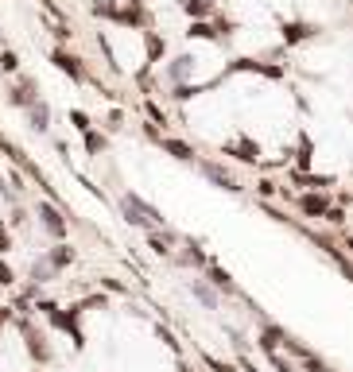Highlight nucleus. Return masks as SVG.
<instances>
[{"label": "nucleus", "mask_w": 353, "mask_h": 372, "mask_svg": "<svg viewBox=\"0 0 353 372\" xmlns=\"http://www.w3.org/2000/svg\"><path fill=\"white\" fill-rule=\"evenodd\" d=\"M120 209H125V221L128 225H140V229H155V225H163V217H160V209L155 206H148V202H140L136 194H125L120 198Z\"/></svg>", "instance_id": "1"}, {"label": "nucleus", "mask_w": 353, "mask_h": 372, "mask_svg": "<svg viewBox=\"0 0 353 372\" xmlns=\"http://www.w3.org/2000/svg\"><path fill=\"white\" fill-rule=\"evenodd\" d=\"M50 62H55V67H59L70 82H85V78H90V74H85V67H82V58L70 55V50H62V47L50 50Z\"/></svg>", "instance_id": "2"}, {"label": "nucleus", "mask_w": 353, "mask_h": 372, "mask_svg": "<svg viewBox=\"0 0 353 372\" xmlns=\"http://www.w3.org/2000/svg\"><path fill=\"white\" fill-rule=\"evenodd\" d=\"M198 167H202V174H206L210 182H218L221 191H229V194H241V182H237L233 174L226 171V167H218V163H198Z\"/></svg>", "instance_id": "3"}, {"label": "nucleus", "mask_w": 353, "mask_h": 372, "mask_svg": "<svg viewBox=\"0 0 353 372\" xmlns=\"http://www.w3.org/2000/svg\"><path fill=\"white\" fill-rule=\"evenodd\" d=\"M226 156L241 159V163H261V148H256V144H252L249 136H241V140L226 144Z\"/></svg>", "instance_id": "4"}, {"label": "nucleus", "mask_w": 353, "mask_h": 372, "mask_svg": "<svg viewBox=\"0 0 353 372\" xmlns=\"http://www.w3.org/2000/svg\"><path fill=\"white\" fill-rule=\"evenodd\" d=\"M295 202H299V209H303L307 217H326V214H330V206H334V202H330L326 194H299Z\"/></svg>", "instance_id": "5"}, {"label": "nucleus", "mask_w": 353, "mask_h": 372, "mask_svg": "<svg viewBox=\"0 0 353 372\" xmlns=\"http://www.w3.org/2000/svg\"><path fill=\"white\" fill-rule=\"evenodd\" d=\"M39 217H43V229H47L50 237H59V240L67 237V221H62V214L50 206V202H43V206H39Z\"/></svg>", "instance_id": "6"}, {"label": "nucleus", "mask_w": 353, "mask_h": 372, "mask_svg": "<svg viewBox=\"0 0 353 372\" xmlns=\"http://www.w3.org/2000/svg\"><path fill=\"white\" fill-rule=\"evenodd\" d=\"M8 101H12V105H20V109H32L35 101H39V97H35V78H20L16 90L8 93Z\"/></svg>", "instance_id": "7"}, {"label": "nucleus", "mask_w": 353, "mask_h": 372, "mask_svg": "<svg viewBox=\"0 0 353 372\" xmlns=\"http://www.w3.org/2000/svg\"><path fill=\"white\" fill-rule=\"evenodd\" d=\"M311 35H314V24H303V20L284 24V43H287V47H299V43H307Z\"/></svg>", "instance_id": "8"}, {"label": "nucleus", "mask_w": 353, "mask_h": 372, "mask_svg": "<svg viewBox=\"0 0 353 372\" xmlns=\"http://www.w3.org/2000/svg\"><path fill=\"white\" fill-rule=\"evenodd\" d=\"M194 74V58L191 55H179V58H171V67H167V78L175 85H186V78Z\"/></svg>", "instance_id": "9"}, {"label": "nucleus", "mask_w": 353, "mask_h": 372, "mask_svg": "<svg viewBox=\"0 0 353 372\" xmlns=\"http://www.w3.org/2000/svg\"><path fill=\"white\" fill-rule=\"evenodd\" d=\"M160 148L167 151V156L183 159V163H191V159H194V148H191L186 140H175V136H163V140H160Z\"/></svg>", "instance_id": "10"}, {"label": "nucleus", "mask_w": 353, "mask_h": 372, "mask_svg": "<svg viewBox=\"0 0 353 372\" xmlns=\"http://www.w3.org/2000/svg\"><path fill=\"white\" fill-rule=\"evenodd\" d=\"M20 330H24V338H27V349H32V357H35V361H50V349L43 345V338H39V333H35L27 322H20Z\"/></svg>", "instance_id": "11"}, {"label": "nucleus", "mask_w": 353, "mask_h": 372, "mask_svg": "<svg viewBox=\"0 0 353 372\" xmlns=\"http://www.w3.org/2000/svg\"><path fill=\"white\" fill-rule=\"evenodd\" d=\"M183 12L191 20H214V0H183Z\"/></svg>", "instance_id": "12"}, {"label": "nucleus", "mask_w": 353, "mask_h": 372, "mask_svg": "<svg viewBox=\"0 0 353 372\" xmlns=\"http://www.w3.org/2000/svg\"><path fill=\"white\" fill-rule=\"evenodd\" d=\"M27 116H32V128H35V132H47V124H50V109L43 105V101H35V105L27 109Z\"/></svg>", "instance_id": "13"}, {"label": "nucleus", "mask_w": 353, "mask_h": 372, "mask_svg": "<svg viewBox=\"0 0 353 372\" xmlns=\"http://www.w3.org/2000/svg\"><path fill=\"white\" fill-rule=\"evenodd\" d=\"M311 151H314L311 136H299V148H295V167L299 171H311Z\"/></svg>", "instance_id": "14"}, {"label": "nucleus", "mask_w": 353, "mask_h": 372, "mask_svg": "<svg viewBox=\"0 0 353 372\" xmlns=\"http://www.w3.org/2000/svg\"><path fill=\"white\" fill-rule=\"evenodd\" d=\"M299 186H314V191H326V186H334V179H326V174H307V171H295L291 174Z\"/></svg>", "instance_id": "15"}, {"label": "nucleus", "mask_w": 353, "mask_h": 372, "mask_svg": "<svg viewBox=\"0 0 353 372\" xmlns=\"http://www.w3.org/2000/svg\"><path fill=\"white\" fill-rule=\"evenodd\" d=\"M82 140H85V151H90V156H101V151L109 148V140H105L101 132H93V128H90V132H82Z\"/></svg>", "instance_id": "16"}, {"label": "nucleus", "mask_w": 353, "mask_h": 372, "mask_svg": "<svg viewBox=\"0 0 353 372\" xmlns=\"http://www.w3.org/2000/svg\"><path fill=\"white\" fill-rule=\"evenodd\" d=\"M206 275H210V280H214V287H221V291H229V295H233V280H229V275L226 272H221V268L218 264H206Z\"/></svg>", "instance_id": "17"}, {"label": "nucleus", "mask_w": 353, "mask_h": 372, "mask_svg": "<svg viewBox=\"0 0 353 372\" xmlns=\"http://www.w3.org/2000/svg\"><path fill=\"white\" fill-rule=\"evenodd\" d=\"M171 237H167V233H151V237H148V248H151V252H155V256H171Z\"/></svg>", "instance_id": "18"}, {"label": "nucleus", "mask_w": 353, "mask_h": 372, "mask_svg": "<svg viewBox=\"0 0 353 372\" xmlns=\"http://www.w3.org/2000/svg\"><path fill=\"white\" fill-rule=\"evenodd\" d=\"M50 264H55V268H67V264H74V248H70V244H59V248H55V252H50Z\"/></svg>", "instance_id": "19"}, {"label": "nucleus", "mask_w": 353, "mask_h": 372, "mask_svg": "<svg viewBox=\"0 0 353 372\" xmlns=\"http://www.w3.org/2000/svg\"><path fill=\"white\" fill-rule=\"evenodd\" d=\"M163 50H167V43H163L155 32H148V62H160Z\"/></svg>", "instance_id": "20"}, {"label": "nucleus", "mask_w": 353, "mask_h": 372, "mask_svg": "<svg viewBox=\"0 0 353 372\" xmlns=\"http://www.w3.org/2000/svg\"><path fill=\"white\" fill-rule=\"evenodd\" d=\"M194 295H198L202 303L210 306V310H214V306H218V295H214V287H206V283H194Z\"/></svg>", "instance_id": "21"}, {"label": "nucleus", "mask_w": 353, "mask_h": 372, "mask_svg": "<svg viewBox=\"0 0 353 372\" xmlns=\"http://www.w3.org/2000/svg\"><path fill=\"white\" fill-rule=\"evenodd\" d=\"M0 70H4V74H16V70H20L16 50H4V55H0Z\"/></svg>", "instance_id": "22"}, {"label": "nucleus", "mask_w": 353, "mask_h": 372, "mask_svg": "<svg viewBox=\"0 0 353 372\" xmlns=\"http://www.w3.org/2000/svg\"><path fill=\"white\" fill-rule=\"evenodd\" d=\"M70 120H74V128H78V132H90V128H93V124H90V116H85L82 109H74V113H70Z\"/></svg>", "instance_id": "23"}, {"label": "nucleus", "mask_w": 353, "mask_h": 372, "mask_svg": "<svg viewBox=\"0 0 353 372\" xmlns=\"http://www.w3.org/2000/svg\"><path fill=\"white\" fill-rule=\"evenodd\" d=\"M16 283V275H12V268L8 264H0V287H12Z\"/></svg>", "instance_id": "24"}, {"label": "nucleus", "mask_w": 353, "mask_h": 372, "mask_svg": "<svg viewBox=\"0 0 353 372\" xmlns=\"http://www.w3.org/2000/svg\"><path fill=\"white\" fill-rule=\"evenodd\" d=\"M194 93H198L194 85H175V101H191Z\"/></svg>", "instance_id": "25"}, {"label": "nucleus", "mask_w": 353, "mask_h": 372, "mask_svg": "<svg viewBox=\"0 0 353 372\" xmlns=\"http://www.w3.org/2000/svg\"><path fill=\"white\" fill-rule=\"evenodd\" d=\"M326 221H330V225H345V209H338V206H330V214H326Z\"/></svg>", "instance_id": "26"}, {"label": "nucleus", "mask_w": 353, "mask_h": 372, "mask_svg": "<svg viewBox=\"0 0 353 372\" xmlns=\"http://www.w3.org/2000/svg\"><path fill=\"white\" fill-rule=\"evenodd\" d=\"M144 113H148L155 124H163V113H160V109H155V105H151V101H144Z\"/></svg>", "instance_id": "27"}, {"label": "nucleus", "mask_w": 353, "mask_h": 372, "mask_svg": "<svg viewBox=\"0 0 353 372\" xmlns=\"http://www.w3.org/2000/svg\"><path fill=\"white\" fill-rule=\"evenodd\" d=\"M256 186H261V194H264V198H272V194H276V182H272V179H261Z\"/></svg>", "instance_id": "28"}, {"label": "nucleus", "mask_w": 353, "mask_h": 372, "mask_svg": "<svg viewBox=\"0 0 353 372\" xmlns=\"http://www.w3.org/2000/svg\"><path fill=\"white\" fill-rule=\"evenodd\" d=\"M12 248V237H8V229H4V221H0V252H8Z\"/></svg>", "instance_id": "29"}, {"label": "nucleus", "mask_w": 353, "mask_h": 372, "mask_svg": "<svg viewBox=\"0 0 353 372\" xmlns=\"http://www.w3.org/2000/svg\"><path fill=\"white\" fill-rule=\"evenodd\" d=\"M120 120H125V116H120V109H113V113H109V128H120Z\"/></svg>", "instance_id": "30"}]
</instances>
